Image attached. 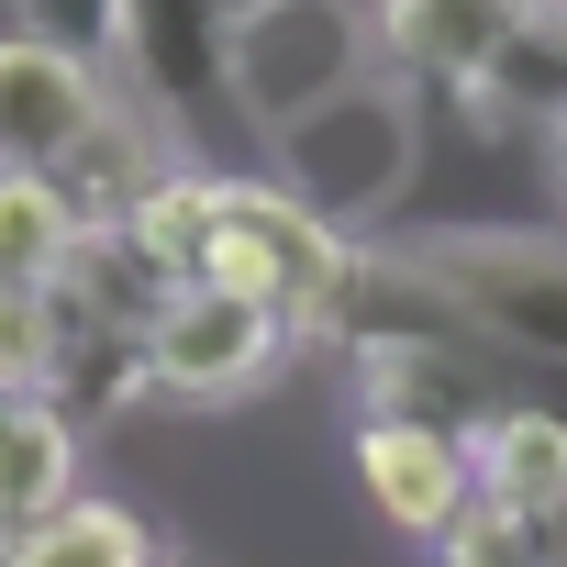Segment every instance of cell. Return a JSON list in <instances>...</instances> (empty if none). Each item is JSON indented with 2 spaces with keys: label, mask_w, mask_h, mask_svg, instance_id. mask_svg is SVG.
Returning a JSON list of instances; mask_svg holds the SVG:
<instances>
[{
  "label": "cell",
  "mask_w": 567,
  "mask_h": 567,
  "mask_svg": "<svg viewBox=\"0 0 567 567\" xmlns=\"http://www.w3.org/2000/svg\"><path fill=\"white\" fill-rule=\"evenodd\" d=\"M101 112H112V79H101V68H79V56H56V45H34V34H0V167L56 178L68 145H79Z\"/></svg>",
  "instance_id": "52a82bcc"
},
{
  "label": "cell",
  "mask_w": 567,
  "mask_h": 567,
  "mask_svg": "<svg viewBox=\"0 0 567 567\" xmlns=\"http://www.w3.org/2000/svg\"><path fill=\"white\" fill-rule=\"evenodd\" d=\"M357 489H368V512L390 523V534H445L467 501H478V467H467V445L456 434H434V423H368L357 412Z\"/></svg>",
  "instance_id": "ba28073f"
},
{
  "label": "cell",
  "mask_w": 567,
  "mask_h": 567,
  "mask_svg": "<svg viewBox=\"0 0 567 567\" xmlns=\"http://www.w3.org/2000/svg\"><path fill=\"white\" fill-rule=\"evenodd\" d=\"M79 501V412L56 390H0V545Z\"/></svg>",
  "instance_id": "8fae6325"
},
{
  "label": "cell",
  "mask_w": 567,
  "mask_h": 567,
  "mask_svg": "<svg viewBox=\"0 0 567 567\" xmlns=\"http://www.w3.org/2000/svg\"><path fill=\"white\" fill-rule=\"evenodd\" d=\"M223 79H234V123L267 145L301 112H323L334 90L379 79V23L368 0H256V12H234Z\"/></svg>",
  "instance_id": "7a4b0ae2"
},
{
  "label": "cell",
  "mask_w": 567,
  "mask_h": 567,
  "mask_svg": "<svg viewBox=\"0 0 567 567\" xmlns=\"http://www.w3.org/2000/svg\"><path fill=\"white\" fill-rule=\"evenodd\" d=\"M467 467H478V501H512V512H556L567 501V412L545 401H501L478 434H467Z\"/></svg>",
  "instance_id": "7c38bea8"
},
{
  "label": "cell",
  "mask_w": 567,
  "mask_h": 567,
  "mask_svg": "<svg viewBox=\"0 0 567 567\" xmlns=\"http://www.w3.org/2000/svg\"><path fill=\"white\" fill-rule=\"evenodd\" d=\"M212 200H223V167H167V178H145V200L112 223V245L156 278V290H189V278H200V245H212Z\"/></svg>",
  "instance_id": "5bb4252c"
},
{
  "label": "cell",
  "mask_w": 567,
  "mask_h": 567,
  "mask_svg": "<svg viewBox=\"0 0 567 567\" xmlns=\"http://www.w3.org/2000/svg\"><path fill=\"white\" fill-rule=\"evenodd\" d=\"M346 234L323 223V212H301L278 178H223V200H212V245H200V278L212 290H234V301H267L278 323L301 334V312L346 278Z\"/></svg>",
  "instance_id": "277c9868"
},
{
  "label": "cell",
  "mask_w": 567,
  "mask_h": 567,
  "mask_svg": "<svg viewBox=\"0 0 567 567\" xmlns=\"http://www.w3.org/2000/svg\"><path fill=\"white\" fill-rule=\"evenodd\" d=\"M556 567H567V556H556Z\"/></svg>",
  "instance_id": "603a6c76"
},
{
  "label": "cell",
  "mask_w": 567,
  "mask_h": 567,
  "mask_svg": "<svg viewBox=\"0 0 567 567\" xmlns=\"http://www.w3.org/2000/svg\"><path fill=\"white\" fill-rule=\"evenodd\" d=\"M167 167H178V156H167V134H156V123H134V112L112 101V112H101V123L68 145L56 189H68V212H79L90 234H112V223L145 200V178H167Z\"/></svg>",
  "instance_id": "4fadbf2b"
},
{
  "label": "cell",
  "mask_w": 567,
  "mask_h": 567,
  "mask_svg": "<svg viewBox=\"0 0 567 567\" xmlns=\"http://www.w3.org/2000/svg\"><path fill=\"white\" fill-rule=\"evenodd\" d=\"M390 79L423 90H501L512 56L545 34V0H368Z\"/></svg>",
  "instance_id": "8992f818"
},
{
  "label": "cell",
  "mask_w": 567,
  "mask_h": 567,
  "mask_svg": "<svg viewBox=\"0 0 567 567\" xmlns=\"http://www.w3.org/2000/svg\"><path fill=\"white\" fill-rule=\"evenodd\" d=\"M412 256H423V278L445 290V312H456L489 357L567 368V234L467 223V234H423Z\"/></svg>",
  "instance_id": "3957f363"
},
{
  "label": "cell",
  "mask_w": 567,
  "mask_h": 567,
  "mask_svg": "<svg viewBox=\"0 0 567 567\" xmlns=\"http://www.w3.org/2000/svg\"><path fill=\"white\" fill-rule=\"evenodd\" d=\"M290 346L301 334L267 301H234V290H212V278H189V290H167L156 323H145V379L167 401H245V390H267L278 368H290Z\"/></svg>",
  "instance_id": "5b68a950"
},
{
  "label": "cell",
  "mask_w": 567,
  "mask_h": 567,
  "mask_svg": "<svg viewBox=\"0 0 567 567\" xmlns=\"http://www.w3.org/2000/svg\"><path fill=\"white\" fill-rule=\"evenodd\" d=\"M223 45H234L223 0H123V56H134V79H145L156 123H189V112L234 101Z\"/></svg>",
  "instance_id": "9c48e42d"
},
{
  "label": "cell",
  "mask_w": 567,
  "mask_h": 567,
  "mask_svg": "<svg viewBox=\"0 0 567 567\" xmlns=\"http://www.w3.org/2000/svg\"><path fill=\"white\" fill-rule=\"evenodd\" d=\"M267 167H278V189H290L301 212H323L334 234H357V223H379V212L412 189V167H423V112H412V90L379 68V79L334 90L323 112H301L290 134H267Z\"/></svg>",
  "instance_id": "6da1fadb"
},
{
  "label": "cell",
  "mask_w": 567,
  "mask_h": 567,
  "mask_svg": "<svg viewBox=\"0 0 567 567\" xmlns=\"http://www.w3.org/2000/svg\"><path fill=\"white\" fill-rule=\"evenodd\" d=\"M545 556H567V501H556V512H545Z\"/></svg>",
  "instance_id": "ffe728a7"
},
{
  "label": "cell",
  "mask_w": 567,
  "mask_h": 567,
  "mask_svg": "<svg viewBox=\"0 0 567 567\" xmlns=\"http://www.w3.org/2000/svg\"><path fill=\"white\" fill-rule=\"evenodd\" d=\"M512 390L489 379V346H401V357H368L357 368V412L368 423H434V434H478Z\"/></svg>",
  "instance_id": "30bf717a"
},
{
  "label": "cell",
  "mask_w": 567,
  "mask_h": 567,
  "mask_svg": "<svg viewBox=\"0 0 567 567\" xmlns=\"http://www.w3.org/2000/svg\"><path fill=\"white\" fill-rule=\"evenodd\" d=\"M0 567H156V534H145V512H123V501H68V512H45L34 534H12L0 545Z\"/></svg>",
  "instance_id": "2e32d148"
},
{
  "label": "cell",
  "mask_w": 567,
  "mask_h": 567,
  "mask_svg": "<svg viewBox=\"0 0 567 567\" xmlns=\"http://www.w3.org/2000/svg\"><path fill=\"white\" fill-rule=\"evenodd\" d=\"M79 212H68V189L56 178H34V167H0V290H56L68 278V256H79Z\"/></svg>",
  "instance_id": "9a60e30c"
},
{
  "label": "cell",
  "mask_w": 567,
  "mask_h": 567,
  "mask_svg": "<svg viewBox=\"0 0 567 567\" xmlns=\"http://www.w3.org/2000/svg\"><path fill=\"white\" fill-rule=\"evenodd\" d=\"M234 12H256V0H223V23H234Z\"/></svg>",
  "instance_id": "7402d4cb"
},
{
  "label": "cell",
  "mask_w": 567,
  "mask_h": 567,
  "mask_svg": "<svg viewBox=\"0 0 567 567\" xmlns=\"http://www.w3.org/2000/svg\"><path fill=\"white\" fill-rule=\"evenodd\" d=\"M434 567H556V556H545V523H534V512L467 501V512L434 534Z\"/></svg>",
  "instance_id": "e0dca14e"
},
{
  "label": "cell",
  "mask_w": 567,
  "mask_h": 567,
  "mask_svg": "<svg viewBox=\"0 0 567 567\" xmlns=\"http://www.w3.org/2000/svg\"><path fill=\"white\" fill-rule=\"evenodd\" d=\"M0 390H56V290H0Z\"/></svg>",
  "instance_id": "d6986e66"
},
{
  "label": "cell",
  "mask_w": 567,
  "mask_h": 567,
  "mask_svg": "<svg viewBox=\"0 0 567 567\" xmlns=\"http://www.w3.org/2000/svg\"><path fill=\"white\" fill-rule=\"evenodd\" d=\"M12 12H23L34 45H56V56H79V68L112 79V56H123V0H12Z\"/></svg>",
  "instance_id": "ac0fdd59"
},
{
  "label": "cell",
  "mask_w": 567,
  "mask_h": 567,
  "mask_svg": "<svg viewBox=\"0 0 567 567\" xmlns=\"http://www.w3.org/2000/svg\"><path fill=\"white\" fill-rule=\"evenodd\" d=\"M556 178H567V112H556Z\"/></svg>",
  "instance_id": "44dd1931"
}]
</instances>
